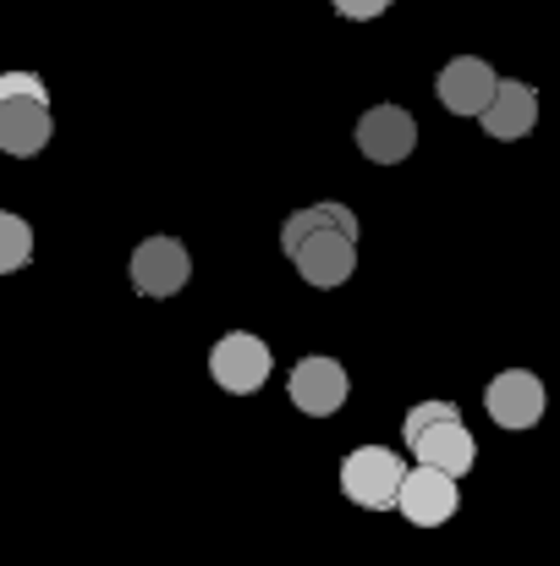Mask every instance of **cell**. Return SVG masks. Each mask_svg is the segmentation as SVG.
Returning a JSON list of instances; mask_svg holds the SVG:
<instances>
[{"label":"cell","mask_w":560,"mask_h":566,"mask_svg":"<svg viewBox=\"0 0 560 566\" xmlns=\"http://www.w3.org/2000/svg\"><path fill=\"white\" fill-rule=\"evenodd\" d=\"M401 473H406L401 451H390V446H358L341 462V495L352 506H363V512H390L395 506V490H401Z\"/></svg>","instance_id":"3957f363"},{"label":"cell","mask_w":560,"mask_h":566,"mask_svg":"<svg viewBox=\"0 0 560 566\" xmlns=\"http://www.w3.org/2000/svg\"><path fill=\"white\" fill-rule=\"evenodd\" d=\"M28 259H33V226H28L22 214L0 209V275L22 270Z\"/></svg>","instance_id":"4fadbf2b"},{"label":"cell","mask_w":560,"mask_h":566,"mask_svg":"<svg viewBox=\"0 0 560 566\" xmlns=\"http://www.w3.org/2000/svg\"><path fill=\"white\" fill-rule=\"evenodd\" d=\"M456 506H462V490H456V479H451L445 468L418 462V468H406V473H401L395 512H401L412 528H440V523H451V517H456Z\"/></svg>","instance_id":"277c9868"},{"label":"cell","mask_w":560,"mask_h":566,"mask_svg":"<svg viewBox=\"0 0 560 566\" xmlns=\"http://www.w3.org/2000/svg\"><path fill=\"white\" fill-rule=\"evenodd\" d=\"M6 99H50V88H44V77L39 72H0V105Z\"/></svg>","instance_id":"5bb4252c"},{"label":"cell","mask_w":560,"mask_h":566,"mask_svg":"<svg viewBox=\"0 0 560 566\" xmlns=\"http://www.w3.org/2000/svg\"><path fill=\"white\" fill-rule=\"evenodd\" d=\"M401 440H406V451H412L418 462H434V468H445L451 479L473 473V462H478V440H473V429L462 423L456 401H418V407L406 412V423H401Z\"/></svg>","instance_id":"7a4b0ae2"},{"label":"cell","mask_w":560,"mask_h":566,"mask_svg":"<svg viewBox=\"0 0 560 566\" xmlns=\"http://www.w3.org/2000/svg\"><path fill=\"white\" fill-rule=\"evenodd\" d=\"M478 122H484V133L500 138V144L528 138V133L539 127V88H528V83H517V77H500L495 94H489V105L478 111Z\"/></svg>","instance_id":"8fae6325"},{"label":"cell","mask_w":560,"mask_h":566,"mask_svg":"<svg viewBox=\"0 0 560 566\" xmlns=\"http://www.w3.org/2000/svg\"><path fill=\"white\" fill-rule=\"evenodd\" d=\"M50 138H55L50 99H6V105H0V149H6L11 160L44 155Z\"/></svg>","instance_id":"7c38bea8"},{"label":"cell","mask_w":560,"mask_h":566,"mask_svg":"<svg viewBox=\"0 0 560 566\" xmlns=\"http://www.w3.org/2000/svg\"><path fill=\"white\" fill-rule=\"evenodd\" d=\"M127 275H133L138 297H177L192 275V259L177 237H144L127 259Z\"/></svg>","instance_id":"8992f818"},{"label":"cell","mask_w":560,"mask_h":566,"mask_svg":"<svg viewBox=\"0 0 560 566\" xmlns=\"http://www.w3.org/2000/svg\"><path fill=\"white\" fill-rule=\"evenodd\" d=\"M286 390H292V407H297V412L330 418V412H341L352 379H347V369H341L336 358H303V364L292 369V379H286Z\"/></svg>","instance_id":"9c48e42d"},{"label":"cell","mask_w":560,"mask_h":566,"mask_svg":"<svg viewBox=\"0 0 560 566\" xmlns=\"http://www.w3.org/2000/svg\"><path fill=\"white\" fill-rule=\"evenodd\" d=\"M384 6H390V0H336V11H341V17H352V22H373Z\"/></svg>","instance_id":"9a60e30c"},{"label":"cell","mask_w":560,"mask_h":566,"mask_svg":"<svg viewBox=\"0 0 560 566\" xmlns=\"http://www.w3.org/2000/svg\"><path fill=\"white\" fill-rule=\"evenodd\" d=\"M484 401H489V418H495L500 429H533V423L545 418V407H550L545 379L528 375V369H506V375H495Z\"/></svg>","instance_id":"52a82bcc"},{"label":"cell","mask_w":560,"mask_h":566,"mask_svg":"<svg viewBox=\"0 0 560 566\" xmlns=\"http://www.w3.org/2000/svg\"><path fill=\"white\" fill-rule=\"evenodd\" d=\"M358 149L369 155L373 166L406 160V155L418 149V122H412V111H401V105H373V111H363V122H358Z\"/></svg>","instance_id":"30bf717a"},{"label":"cell","mask_w":560,"mask_h":566,"mask_svg":"<svg viewBox=\"0 0 560 566\" xmlns=\"http://www.w3.org/2000/svg\"><path fill=\"white\" fill-rule=\"evenodd\" d=\"M495 83H500V77H495V66H489L484 55H456V61L440 66L434 94H440V105H445L451 116H478V111L489 105Z\"/></svg>","instance_id":"ba28073f"},{"label":"cell","mask_w":560,"mask_h":566,"mask_svg":"<svg viewBox=\"0 0 560 566\" xmlns=\"http://www.w3.org/2000/svg\"><path fill=\"white\" fill-rule=\"evenodd\" d=\"M281 248L308 286L330 292L358 275V214L347 203H308L281 226Z\"/></svg>","instance_id":"6da1fadb"},{"label":"cell","mask_w":560,"mask_h":566,"mask_svg":"<svg viewBox=\"0 0 560 566\" xmlns=\"http://www.w3.org/2000/svg\"><path fill=\"white\" fill-rule=\"evenodd\" d=\"M270 369H275V358H270V347L253 331H231V336H220L209 347V375L231 396H253L270 379Z\"/></svg>","instance_id":"5b68a950"}]
</instances>
